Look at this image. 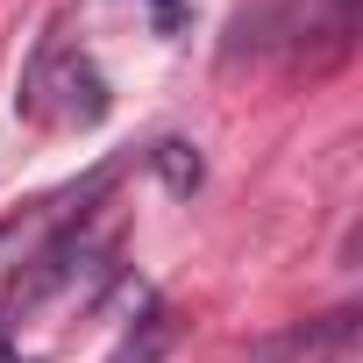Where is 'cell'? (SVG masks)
Segmentation results:
<instances>
[{"label": "cell", "instance_id": "cell-1", "mask_svg": "<svg viewBox=\"0 0 363 363\" xmlns=\"http://www.w3.org/2000/svg\"><path fill=\"white\" fill-rule=\"evenodd\" d=\"M349 335H356V313L342 306V313H328V320L292 328L285 342H264V349H257V363H278V356H335V349H349Z\"/></svg>", "mask_w": 363, "mask_h": 363}, {"label": "cell", "instance_id": "cell-2", "mask_svg": "<svg viewBox=\"0 0 363 363\" xmlns=\"http://www.w3.org/2000/svg\"><path fill=\"white\" fill-rule=\"evenodd\" d=\"M171 342H178V320H171L164 306H143V320L121 335V349H114L107 363H164V356H171Z\"/></svg>", "mask_w": 363, "mask_h": 363}, {"label": "cell", "instance_id": "cell-3", "mask_svg": "<svg viewBox=\"0 0 363 363\" xmlns=\"http://www.w3.org/2000/svg\"><path fill=\"white\" fill-rule=\"evenodd\" d=\"M150 171L164 178V193H178V200H193V193H200V178H207L200 150H193V143H178V135H164V143L150 150Z\"/></svg>", "mask_w": 363, "mask_h": 363}, {"label": "cell", "instance_id": "cell-4", "mask_svg": "<svg viewBox=\"0 0 363 363\" xmlns=\"http://www.w3.org/2000/svg\"><path fill=\"white\" fill-rule=\"evenodd\" d=\"M150 8H157V22H164V29L178 22V0H150Z\"/></svg>", "mask_w": 363, "mask_h": 363}]
</instances>
